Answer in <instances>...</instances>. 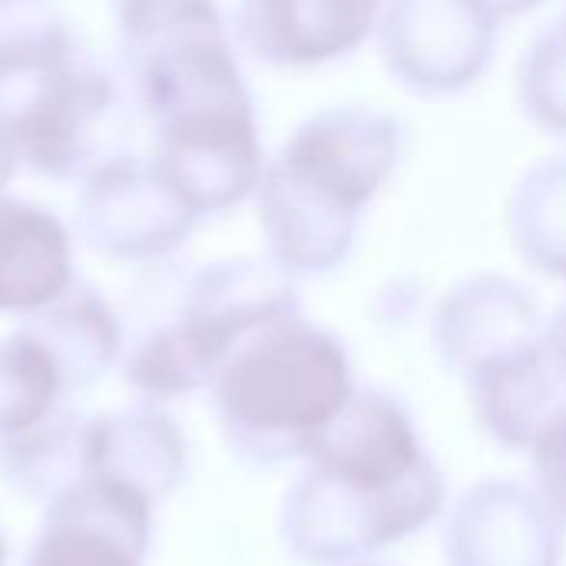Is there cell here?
<instances>
[{"mask_svg": "<svg viewBox=\"0 0 566 566\" xmlns=\"http://www.w3.org/2000/svg\"><path fill=\"white\" fill-rule=\"evenodd\" d=\"M305 461L282 504V541L302 564H361L424 531L448 497L408 408L385 391H355Z\"/></svg>", "mask_w": 566, "mask_h": 566, "instance_id": "obj_1", "label": "cell"}, {"mask_svg": "<svg viewBox=\"0 0 566 566\" xmlns=\"http://www.w3.org/2000/svg\"><path fill=\"white\" fill-rule=\"evenodd\" d=\"M133 53L153 119L149 163L196 216L239 202L255 182L259 146L219 23L172 30Z\"/></svg>", "mask_w": 566, "mask_h": 566, "instance_id": "obj_2", "label": "cell"}, {"mask_svg": "<svg viewBox=\"0 0 566 566\" xmlns=\"http://www.w3.org/2000/svg\"><path fill=\"white\" fill-rule=\"evenodd\" d=\"M212 398L226 444L242 461L272 468L312 454L355 398V378L342 342L289 312L229 352Z\"/></svg>", "mask_w": 566, "mask_h": 566, "instance_id": "obj_3", "label": "cell"}, {"mask_svg": "<svg viewBox=\"0 0 566 566\" xmlns=\"http://www.w3.org/2000/svg\"><path fill=\"white\" fill-rule=\"evenodd\" d=\"M292 292L249 262H219L192 272L172 318L146 332L126 355V381L153 401L212 385L229 352L259 325L289 315Z\"/></svg>", "mask_w": 566, "mask_h": 566, "instance_id": "obj_4", "label": "cell"}, {"mask_svg": "<svg viewBox=\"0 0 566 566\" xmlns=\"http://www.w3.org/2000/svg\"><path fill=\"white\" fill-rule=\"evenodd\" d=\"M116 109V83L76 53L0 80V136L13 159L50 179L83 172Z\"/></svg>", "mask_w": 566, "mask_h": 566, "instance_id": "obj_5", "label": "cell"}, {"mask_svg": "<svg viewBox=\"0 0 566 566\" xmlns=\"http://www.w3.org/2000/svg\"><path fill=\"white\" fill-rule=\"evenodd\" d=\"M196 212L186 199L143 159L96 163L76 202V222L96 252L123 262H149L179 249Z\"/></svg>", "mask_w": 566, "mask_h": 566, "instance_id": "obj_6", "label": "cell"}, {"mask_svg": "<svg viewBox=\"0 0 566 566\" xmlns=\"http://www.w3.org/2000/svg\"><path fill=\"white\" fill-rule=\"evenodd\" d=\"M153 511L156 504L133 491L80 478L46 504L23 566H143Z\"/></svg>", "mask_w": 566, "mask_h": 566, "instance_id": "obj_7", "label": "cell"}, {"mask_svg": "<svg viewBox=\"0 0 566 566\" xmlns=\"http://www.w3.org/2000/svg\"><path fill=\"white\" fill-rule=\"evenodd\" d=\"M448 566H560L564 521L511 481L474 484L444 527Z\"/></svg>", "mask_w": 566, "mask_h": 566, "instance_id": "obj_8", "label": "cell"}, {"mask_svg": "<svg viewBox=\"0 0 566 566\" xmlns=\"http://www.w3.org/2000/svg\"><path fill=\"white\" fill-rule=\"evenodd\" d=\"M80 478H96L159 504L186 478V441L159 408H123L83 421Z\"/></svg>", "mask_w": 566, "mask_h": 566, "instance_id": "obj_9", "label": "cell"}, {"mask_svg": "<svg viewBox=\"0 0 566 566\" xmlns=\"http://www.w3.org/2000/svg\"><path fill=\"white\" fill-rule=\"evenodd\" d=\"M73 289V245L56 216L0 199V315H36Z\"/></svg>", "mask_w": 566, "mask_h": 566, "instance_id": "obj_10", "label": "cell"}, {"mask_svg": "<svg viewBox=\"0 0 566 566\" xmlns=\"http://www.w3.org/2000/svg\"><path fill=\"white\" fill-rule=\"evenodd\" d=\"M551 365L544 345H534L471 375L474 411L497 444L517 451L534 444L541 424L560 405Z\"/></svg>", "mask_w": 566, "mask_h": 566, "instance_id": "obj_11", "label": "cell"}, {"mask_svg": "<svg viewBox=\"0 0 566 566\" xmlns=\"http://www.w3.org/2000/svg\"><path fill=\"white\" fill-rule=\"evenodd\" d=\"M30 318L33 322L27 328L56 358L70 395L90 388L99 375H106L123 348L119 318L93 289L73 285L63 298Z\"/></svg>", "mask_w": 566, "mask_h": 566, "instance_id": "obj_12", "label": "cell"}, {"mask_svg": "<svg viewBox=\"0 0 566 566\" xmlns=\"http://www.w3.org/2000/svg\"><path fill=\"white\" fill-rule=\"evenodd\" d=\"M66 395L56 358L27 325L0 338V444L53 418Z\"/></svg>", "mask_w": 566, "mask_h": 566, "instance_id": "obj_13", "label": "cell"}, {"mask_svg": "<svg viewBox=\"0 0 566 566\" xmlns=\"http://www.w3.org/2000/svg\"><path fill=\"white\" fill-rule=\"evenodd\" d=\"M245 43L265 60H318L342 46V0H242Z\"/></svg>", "mask_w": 566, "mask_h": 566, "instance_id": "obj_14", "label": "cell"}, {"mask_svg": "<svg viewBox=\"0 0 566 566\" xmlns=\"http://www.w3.org/2000/svg\"><path fill=\"white\" fill-rule=\"evenodd\" d=\"M73 53L56 0H0V80L43 70Z\"/></svg>", "mask_w": 566, "mask_h": 566, "instance_id": "obj_15", "label": "cell"}, {"mask_svg": "<svg viewBox=\"0 0 566 566\" xmlns=\"http://www.w3.org/2000/svg\"><path fill=\"white\" fill-rule=\"evenodd\" d=\"M527 451L534 468V491L560 521H566V401L551 411Z\"/></svg>", "mask_w": 566, "mask_h": 566, "instance_id": "obj_16", "label": "cell"}, {"mask_svg": "<svg viewBox=\"0 0 566 566\" xmlns=\"http://www.w3.org/2000/svg\"><path fill=\"white\" fill-rule=\"evenodd\" d=\"M551 361L560 375H566V308L551 328Z\"/></svg>", "mask_w": 566, "mask_h": 566, "instance_id": "obj_17", "label": "cell"}, {"mask_svg": "<svg viewBox=\"0 0 566 566\" xmlns=\"http://www.w3.org/2000/svg\"><path fill=\"white\" fill-rule=\"evenodd\" d=\"M13 166H17V159H13V153H10V146L3 143V136H0V189H3V182L10 179V172H13Z\"/></svg>", "mask_w": 566, "mask_h": 566, "instance_id": "obj_18", "label": "cell"}, {"mask_svg": "<svg viewBox=\"0 0 566 566\" xmlns=\"http://www.w3.org/2000/svg\"><path fill=\"white\" fill-rule=\"evenodd\" d=\"M0 566H7V541H3V534H0Z\"/></svg>", "mask_w": 566, "mask_h": 566, "instance_id": "obj_19", "label": "cell"}, {"mask_svg": "<svg viewBox=\"0 0 566 566\" xmlns=\"http://www.w3.org/2000/svg\"><path fill=\"white\" fill-rule=\"evenodd\" d=\"M348 566H375V564H348Z\"/></svg>", "mask_w": 566, "mask_h": 566, "instance_id": "obj_20", "label": "cell"}]
</instances>
